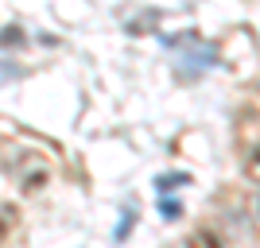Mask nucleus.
<instances>
[{
	"label": "nucleus",
	"mask_w": 260,
	"mask_h": 248,
	"mask_svg": "<svg viewBox=\"0 0 260 248\" xmlns=\"http://www.w3.org/2000/svg\"><path fill=\"white\" fill-rule=\"evenodd\" d=\"M179 186H190V174H186V171H167V174L155 179V194L167 198L171 190H179Z\"/></svg>",
	"instance_id": "obj_1"
},
{
	"label": "nucleus",
	"mask_w": 260,
	"mask_h": 248,
	"mask_svg": "<svg viewBox=\"0 0 260 248\" xmlns=\"http://www.w3.org/2000/svg\"><path fill=\"white\" fill-rule=\"evenodd\" d=\"M183 248H221V240H217L210 229H198V233H190V237H186Z\"/></svg>",
	"instance_id": "obj_2"
},
{
	"label": "nucleus",
	"mask_w": 260,
	"mask_h": 248,
	"mask_svg": "<svg viewBox=\"0 0 260 248\" xmlns=\"http://www.w3.org/2000/svg\"><path fill=\"white\" fill-rule=\"evenodd\" d=\"M20 43H27V35L20 31V27H4V31H0V47H20Z\"/></svg>",
	"instance_id": "obj_3"
},
{
	"label": "nucleus",
	"mask_w": 260,
	"mask_h": 248,
	"mask_svg": "<svg viewBox=\"0 0 260 248\" xmlns=\"http://www.w3.org/2000/svg\"><path fill=\"white\" fill-rule=\"evenodd\" d=\"M245 174H249L252 183H260V144L252 148V155L245 159Z\"/></svg>",
	"instance_id": "obj_4"
},
{
	"label": "nucleus",
	"mask_w": 260,
	"mask_h": 248,
	"mask_svg": "<svg viewBox=\"0 0 260 248\" xmlns=\"http://www.w3.org/2000/svg\"><path fill=\"white\" fill-rule=\"evenodd\" d=\"M159 214L167 217V221H175V217L183 214V205H179V202H171V198H163V202H159Z\"/></svg>",
	"instance_id": "obj_5"
},
{
	"label": "nucleus",
	"mask_w": 260,
	"mask_h": 248,
	"mask_svg": "<svg viewBox=\"0 0 260 248\" xmlns=\"http://www.w3.org/2000/svg\"><path fill=\"white\" fill-rule=\"evenodd\" d=\"M132 225H136V214H124V221L117 225V233H113V237H117V240H124V237L132 233Z\"/></svg>",
	"instance_id": "obj_6"
},
{
	"label": "nucleus",
	"mask_w": 260,
	"mask_h": 248,
	"mask_svg": "<svg viewBox=\"0 0 260 248\" xmlns=\"http://www.w3.org/2000/svg\"><path fill=\"white\" fill-rule=\"evenodd\" d=\"M0 240H4V221H0Z\"/></svg>",
	"instance_id": "obj_7"
}]
</instances>
